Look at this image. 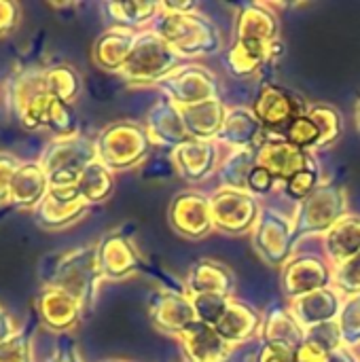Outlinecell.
<instances>
[{
	"instance_id": "cell-50",
	"label": "cell",
	"mask_w": 360,
	"mask_h": 362,
	"mask_svg": "<svg viewBox=\"0 0 360 362\" xmlns=\"http://www.w3.org/2000/svg\"><path fill=\"white\" fill-rule=\"evenodd\" d=\"M47 362H83V358H81L79 348L68 337H62Z\"/></svg>"
},
{
	"instance_id": "cell-42",
	"label": "cell",
	"mask_w": 360,
	"mask_h": 362,
	"mask_svg": "<svg viewBox=\"0 0 360 362\" xmlns=\"http://www.w3.org/2000/svg\"><path fill=\"white\" fill-rule=\"evenodd\" d=\"M284 138H286L291 144H295V146H299V148H303V151H314V148H318V144H320L318 127L314 125V121H312L308 115L297 117V119L289 125V129L284 132Z\"/></svg>"
},
{
	"instance_id": "cell-54",
	"label": "cell",
	"mask_w": 360,
	"mask_h": 362,
	"mask_svg": "<svg viewBox=\"0 0 360 362\" xmlns=\"http://www.w3.org/2000/svg\"><path fill=\"white\" fill-rule=\"evenodd\" d=\"M327 362H360V358L350 348H339L327 356Z\"/></svg>"
},
{
	"instance_id": "cell-37",
	"label": "cell",
	"mask_w": 360,
	"mask_h": 362,
	"mask_svg": "<svg viewBox=\"0 0 360 362\" xmlns=\"http://www.w3.org/2000/svg\"><path fill=\"white\" fill-rule=\"evenodd\" d=\"M306 115L318 127V134H320L318 148L331 146V144H335L342 138V134H344V121H342V115H339V110L335 106H331L327 102H316V104H310L308 106V112Z\"/></svg>"
},
{
	"instance_id": "cell-32",
	"label": "cell",
	"mask_w": 360,
	"mask_h": 362,
	"mask_svg": "<svg viewBox=\"0 0 360 362\" xmlns=\"http://www.w3.org/2000/svg\"><path fill=\"white\" fill-rule=\"evenodd\" d=\"M259 335H261V341L282 346L293 352L306 341V331L295 320L289 308H272L261 322Z\"/></svg>"
},
{
	"instance_id": "cell-8",
	"label": "cell",
	"mask_w": 360,
	"mask_h": 362,
	"mask_svg": "<svg viewBox=\"0 0 360 362\" xmlns=\"http://www.w3.org/2000/svg\"><path fill=\"white\" fill-rule=\"evenodd\" d=\"M210 214L214 231L240 238L252 233L261 214V206L248 191L221 187L210 195Z\"/></svg>"
},
{
	"instance_id": "cell-3",
	"label": "cell",
	"mask_w": 360,
	"mask_h": 362,
	"mask_svg": "<svg viewBox=\"0 0 360 362\" xmlns=\"http://www.w3.org/2000/svg\"><path fill=\"white\" fill-rule=\"evenodd\" d=\"M93 142L98 161L104 163L110 172H127L142 165L153 148L144 123L132 119L108 123L104 129H100Z\"/></svg>"
},
{
	"instance_id": "cell-15",
	"label": "cell",
	"mask_w": 360,
	"mask_h": 362,
	"mask_svg": "<svg viewBox=\"0 0 360 362\" xmlns=\"http://www.w3.org/2000/svg\"><path fill=\"white\" fill-rule=\"evenodd\" d=\"M331 280H333V267L325 257L318 255L293 257L282 267V276H280L282 293L289 297V301L327 288L331 286Z\"/></svg>"
},
{
	"instance_id": "cell-1",
	"label": "cell",
	"mask_w": 360,
	"mask_h": 362,
	"mask_svg": "<svg viewBox=\"0 0 360 362\" xmlns=\"http://www.w3.org/2000/svg\"><path fill=\"white\" fill-rule=\"evenodd\" d=\"M42 282L45 286H53L68 293L81 303L83 312L93 310L102 284L95 246L74 248L53 259L47 267V274H42Z\"/></svg>"
},
{
	"instance_id": "cell-25",
	"label": "cell",
	"mask_w": 360,
	"mask_h": 362,
	"mask_svg": "<svg viewBox=\"0 0 360 362\" xmlns=\"http://www.w3.org/2000/svg\"><path fill=\"white\" fill-rule=\"evenodd\" d=\"M189 362H225L231 354V346L216 333L214 327L195 322L178 337Z\"/></svg>"
},
{
	"instance_id": "cell-56",
	"label": "cell",
	"mask_w": 360,
	"mask_h": 362,
	"mask_svg": "<svg viewBox=\"0 0 360 362\" xmlns=\"http://www.w3.org/2000/svg\"><path fill=\"white\" fill-rule=\"evenodd\" d=\"M102 362H134V361H125V358H108V361H102Z\"/></svg>"
},
{
	"instance_id": "cell-16",
	"label": "cell",
	"mask_w": 360,
	"mask_h": 362,
	"mask_svg": "<svg viewBox=\"0 0 360 362\" xmlns=\"http://www.w3.org/2000/svg\"><path fill=\"white\" fill-rule=\"evenodd\" d=\"M95 255L102 280L119 282L134 276L142 267L140 250L136 248L134 240L123 231H110L102 235L95 244Z\"/></svg>"
},
{
	"instance_id": "cell-20",
	"label": "cell",
	"mask_w": 360,
	"mask_h": 362,
	"mask_svg": "<svg viewBox=\"0 0 360 362\" xmlns=\"http://www.w3.org/2000/svg\"><path fill=\"white\" fill-rule=\"evenodd\" d=\"M144 127L151 136L153 144L166 146V148H176L180 144H185L189 138L185 121H182V112L176 104H172L168 98H159L144 121Z\"/></svg>"
},
{
	"instance_id": "cell-10",
	"label": "cell",
	"mask_w": 360,
	"mask_h": 362,
	"mask_svg": "<svg viewBox=\"0 0 360 362\" xmlns=\"http://www.w3.org/2000/svg\"><path fill=\"white\" fill-rule=\"evenodd\" d=\"M157 89L178 108L195 106L216 95V76L199 64H182L168 78H163Z\"/></svg>"
},
{
	"instance_id": "cell-51",
	"label": "cell",
	"mask_w": 360,
	"mask_h": 362,
	"mask_svg": "<svg viewBox=\"0 0 360 362\" xmlns=\"http://www.w3.org/2000/svg\"><path fill=\"white\" fill-rule=\"evenodd\" d=\"M327 356L329 354L320 346H316L308 339L295 350V362H327Z\"/></svg>"
},
{
	"instance_id": "cell-33",
	"label": "cell",
	"mask_w": 360,
	"mask_h": 362,
	"mask_svg": "<svg viewBox=\"0 0 360 362\" xmlns=\"http://www.w3.org/2000/svg\"><path fill=\"white\" fill-rule=\"evenodd\" d=\"M100 11L110 28L144 32L159 15V2H102Z\"/></svg>"
},
{
	"instance_id": "cell-2",
	"label": "cell",
	"mask_w": 360,
	"mask_h": 362,
	"mask_svg": "<svg viewBox=\"0 0 360 362\" xmlns=\"http://www.w3.org/2000/svg\"><path fill=\"white\" fill-rule=\"evenodd\" d=\"M151 32L163 38L180 57H202L212 55L223 49V38L219 28L206 15L191 13H166L159 8Z\"/></svg>"
},
{
	"instance_id": "cell-22",
	"label": "cell",
	"mask_w": 360,
	"mask_h": 362,
	"mask_svg": "<svg viewBox=\"0 0 360 362\" xmlns=\"http://www.w3.org/2000/svg\"><path fill=\"white\" fill-rule=\"evenodd\" d=\"M267 132L250 108H229L223 129L216 138L219 144L229 146V151H259L265 142Z\"/></svg>"
},
{
	"instance_id": "cell-29",
	"label": "cell",
	"mask_w": 360,
	"mask_h": 362,
	"mask_svg": "<svg viewBox=\"0 0 360 362\" xmlns=\"http://www.w3.org/2000/svg\"><path fill=\"white\" fill-rule=\"evenodd\" d=\"M261 322H263L261 314L250 303L231 299L225 316L219 320V325L214 329L233 348V346L244 344V341L252 339L255 335H259Z\"/></svg>"
},
{
	"instance_id": "cell-18",
	"label": "cell",
	"mask_w": 360,
	"mask_h": 362,
	"mask_svg": "<svg viewBox=\"0 0 360 362\" xmlns=\"http://www.w3.org/2000/svg\"><path fill=\"white\" fill-rule=\"evenodd\" d=\"M87 210H89V206L81 199L76 187H70V189H51L49 187V193L34 208L32 214L40 229L57 231V229H64V227H70L72 223H76L81 216H85Z\"/></svg>"
},
{
	"instance_id": "cell-24",
	"label": "cell",
	"mask_w": 360,
	"mask_h": 362,
	"mask_svg": "<svg viewBox=\"0 0 360 362\" xmlns=\"http://www.w3.org/2000/svg\"><path fill=\"white\" fill-rule=\"evenodd\" d=\"M49 193V178L42 170L40 161H21L13 174L8 202L17 210H32L45 199Z\"/></svg>"
},
{
	"instance_id": "cell-13",
	"label": "cell",
	"mask_w": 360,
	"mask_h": 362,
	"mask_svg": "<svg viewBox=\"0 0 360 362\" xmlns=\"http://www.w3.org/2000/svg\"><path fill=\"white\" fill-rule=\"evenodd\" d=\"M168 221L174 233L187 240H204L214 231L210 214V197L199 191L178 193L168 208Z\"/></svg>"
},
{
	"instance_id": "cell-35",
	"label": "cell",
	"mask_w": 360,
	"mask_h": 362,
	"mask_svg": "<svg viewBox=\"0 0 360 362\" xmlns=\"http://www.w3.org/2000/svg\"><path fill=\"white\" fill-rule=\"evenodd\" d=\"M255 168H257V151H242V148H238V151H229L221 159L216 174H219L223 187L246 191L250 172Z\"/></svg>"
},
{
	"instance_id": "cell-45",
	"label": "cell",
	"mask_w": 360,
	"mask_h": 362,
	"mask_svg": "<svg viewBox=\"0 0 360 362\" xmlns=\"http://www.w3.org/2000/svg\"><path fill=\"white\" fill-rule=\"evenodd\" d=\"M306 339H308V341H312V344H316V346H320L327 354H331V352H335V350L344 348L337 320H333V322H325V325H320V327H314V329L306 331Z\"/></svg>"
},
{
	"instance_id": "cell-7",
	"label": "cell",
	"mask_w": 360,
	"mask_h": 362,
	"mask_svg": "<svg viewBox=\"0 0 360 362\" xmlns=\"http://www.w3.org/2000/svg\"><path fill=\"white\" fill-rule=\"evenodd\" d=\"M348 214V197L346 189L329 182L320 185L310 197L297 204L293 214L295 238H314L325 235L337 221Z\"/></svg>"
},
{
	"instance_id": "cell-46",
	"label": "cell",
	"mask_w": 360,
	"mask_h": 362,
	"mask_svg": "<svg viewBox=\"0 0 360 362\" xmlns=\"http://www.w3.org/2000/svg\"><path fill=\"white\" fill-rule=\"evenodd\" d=\"M19 159L8 153V151H0V204L8 202V189H11V180L15 170L19 168Z\"/></svg>"
},
{
	"instance_id": "cell-23",
	"label": "cell",
	"mask_w": 360,
	"mask_h": 362,
	"mask_svg": "<svg viewBox=\"0 0 360 362\" xmlns=\"http://www.w3.org/2000/svg\"><path fill=\"white\" fill-rule=\"evenodd\" d=\"M278 13L263 2H244L236 13V40H257L272 45L278 40Z\"/></svg>"
},
{
	"instance_id": "cell-55",
	"label": "cell",
	"mask_w": 360,
	"mask_h": 362,
	"mask_svg": "<svg viewBox=\"0 0 360 362\" xmlns=\"http://www.w3.org/2000/svg\"><path fill=\"white\" fill-rule=\"evenodd\" d=\"M356 127H359L360 132V98L359 102H356Z\"/></svg>"
},
{
	"instance_id": "cell-12",
	"label": "cell",
	"mask_w": 360,
	"mask_h": 362,
	"mask_svg": "<svg viewBox=\"0 0 360 362\" xmlns=\"http://www.w3.org/2000/svg\"><path fill=\"white\" fill-rule=\"evenodd\" d=\"M252 112L267 134L276 132V136H284L289 125L308 112V104H303L291 89L280 85H263L255 100Z\"/></svg>"
},
{
	"instance_id": "cell-21",
	"label": "cell",
	"mask_w": 360,
	"mask_h": 362,
	"mask_svg": "<svg viewBox=\"0 0 360 362\" xmlns=\"http://www.w3.org/2000/svg\"><path fill=\"white\" fill-rule=\"evenodd\" d=\"M342 305H344V297L333 286H327V288L293 299L289 310L295 316V320L303 327V331H310L325 322L337 320Z\"/></svg>"
},
{
	"instance_id": "cell-14",
	"label": "cell",
	"mask_w": 360,
	"mask_h": 362,
	"mask_svg": "<svg viewBox=\"0 0 360 362\" xmlns=\"http://www.w3.org/2000/svg\"><path fill=\"white\" fill-rule=\"evenodd\" d=\"M257 165L267 170L276 182H286L291 180L295 174L318 165L316 157L312 155V151H303L295 144H291L284 136H274L267 134L265 142L259 146L257 151Z\"/></svg>"
},
{
	"instance_id": "cell-28",
	"label": "cell",
	"mask_w": 360,
	"mask_h": 362,
	"mask_svg": "<svg viewBox=\"0 0 360 362\" xmlns=\"http://www.w3.org/2000/svg\"><path fill=\"white\" fill-rule=\"evenodd\" d=\"M280 53V40L263 45L257 40H236L225 53L227 70L238 78H250L261 72V68Z\"/></svg>"
},
{
	"instance_id": "cell-9",
	"label": "cell",
	"mask_w": 360,
	"mask_h": 362,
	"mask_svg": "<svg viewBox=\"0 0 360 362\" xmlns=\"http://www.w3.org/2000/svg\"><path fill=\"white\" fill-rule=\"evenodd\" d=\"M295 242L293 218L274 208H261L259 221L252 229V244L259 257L272 267H284L293 259Z\"/></svg>"
},
{
	"instance_id": "cell-19",
	"label": "cell",
	"mask_w": 360,
	"mask_h": 362,
	"mask_svg": "<svg viewBox=\"0 0 360 362\" xmlns=\"http://www.w3.org/2000/svg\"><path fill=\"white\" fill-rule=\"evenodd\" d=\"M36 312L40 322L59 335L70 333L72 329L79 327L83 320V308L76 299H72L68 293L53 288V286H42L36 295Z\"/></svg>"
},
{
	"instance_id": "cell-34",
	"label": "cell",
	"mask_w": 360,
	"mask_h": 362,
	"mask_svg": "<svg viewBox=\"0 0 360 362\" xmlns=\"http://www.w3.org/2000/svg\"><path fill=\"white\" fill-rule=\"evenodd\" d=\"M76 191L89 208L104 204L115 193V172H110L104 163L95 159L81 172Z\"/></svg>"
},
{
	"instance_id": "cell-27",
	"label": "cell",
	"mask_w": 360,
	"mask_h": 362,
	"mask_svg": "<svg viewBox=\"0 0 360 362\" xmlns=\"http://www.w3.org/2000/svg\"><path fill=\"white\" fill-rule=\"evenodd\" d=\"M140 32L123 30V28H108L102 32L91 49V59L98 68L106 72H121Z\"/></svg>"
},
{
	"instance_id": "cell-47",
	"label": "cell",
	"mask_w": 360,
	"mask_h": 362,
	"mask_svg": "<svg viewBox=\"0 0 360 362\" xmlns=\"http://www.w3.org/2000/svg\"><path fill=\"white\" fill-rule=\"evenodd\" d=\"M274 187H276V178H274L267 170H263V168L257 165V168L250 172L246 191L252 193L255 197H263V195H267Z\"/></svg>"
},
{
	"instance_id": "cell-5",
	"label": "cell",
	"mask_w": 360,
	"mask_h": 362,
	"mask_svg": "<svg viewBox=\"0 0 360 362\" xmlns=\"http://www.w3.org/2000/svg\"><path fill=\"white\" fill-rule=\"evenodd\" d=\"M95 159V142L79 134L72 138L51 140L38 161L47 172L51 189H70L76 187L81 172Z\"/></svg>"
},
{
	"instance_id": "cell-36",
	"label": "cell",
	"mask_w": 360,
	"mask_h": 362,
	"mask_svg": "<svg viewBox=\"0 0 360 362\" xmlns=\"http://www.w3.org/2000/svg\"><path fill=\"white\" fill-rule=\"evenodd\" d=\"M45 87L55 100L72 104L83 91V76L72 64L47 66L45 68Z\"/></svg>"
},
{
	"instance_id": "cell-17",
	"label": "cell",
	"mask_w": 360,
	"mask_h": 362,
	"mask_svg": "<svg viewBox=\"0 0 360 362\" xmlns=\"http://www.w3.org/2000/svg\"><path fill=\"white\" fill-rule=\"evenodd\" d=\"M172 163L176 174L195 185L206 180L219 170L221 163V144L216 140H187L185 144L172 151Z\"/></svg>"
},
{
	"instance_id": "cell-30",
	"label": "cell",
	"mask_w": 360,
	"mask_h": 362,
	"mask_svg": "<svg viewBox=\"0 0 360 362\" xmlns=\"http://www.w3.org/2000/svg\"><path fill=\"white\" fill-rule=\"evenodd\" d=\"M323 246L325 259L331 267H337L348 259L356 257L360 252V216L346 214L342 221H337L323 235Z\"/></svg>"
},
{
	"instance_id": "cell-11",
	"label": "cell",
	"mask_w": 360,
	"mask_h": 362,
	"mask_svg": "<svg viewBox=\"0 0 360 362\" xmlns=\"http://www.w3.org/2000/svg\"><path fill=\"white\" fill-rule=\"evenodd\" d=\"M149 316L159 333L176 339L197 322L187 288H159L153 293L149 299Z\"/></svg>"
},
{
	"instance_id": "cell-44",
	"label": "cell",
	"mask_w": 360,
	"mask_h": 362,
	"mask_svg": "<svg viewBox=\"0 0 360 362\" xmlns=\"http://www.w3.org/2000/svg\"><path fill=\"white\" fill-rule=\"evenodd\" d=\"M320 187V168L312 165L299 174H295L291 180L284 182V191L291 199H295L297 204L303 202L306 197H310L316 189Z\"/></svg>"
},
{
	"instance_id": "cell-31",
	"label": "cell",
	"mask_w": 360,
	"mask_h": 362,
	"mask_svg": "<svg viewBox=\"0 0 360 362\" xmlns=\"http://www.w3.org/2000/svg\"><path fill=\"white\" fill-rule=\"evenodd\" d=\"M180 112H182L187 134L193 140H216L227 117V108L219 98L180 108Z\"/></svg>"
},
{
	"instance_id": "cell-39",
	"label": "cell",
	"mask_w": 360,
	"mask_h": 362,
	"mask_svg": "<svg viewBox=\"0 0 360 362\" xmlns=\"http://www.w3.org/2000/svg\"><path fill=\"white\" fill-rule=\"evenodd\" d=\"M337 325H339L344 348H350V350L360 348V297L344 299Z\"/></svg>"
},
{
	"instance_id": "cell-52",
	"label": "cell",
	"mask_w": 360,
	"mask_h": 362,
	"mask_svg": "<svg viewBox=\"0 0 360 362\" xmlns=\"http://www.w3.org/2000/svg\"><path fill=\"white\" fill-rule=\"evenodd\" d=\"M19 329H21V327L15 322L13 314L0 305V344H4L6 339H11Z\"/></svg>"
},
{
	"instance_id": "cell-4",
	"label": "cell",
	"mask_w": 360,
	"mask_h": 362,
	"mask_svg": "<svg viewBox=\"0 0 360 362\" xmlns=\"http://www.w3.org/2000/svg\"><path fill=\"white\" fill-rule=\"evenodd\" d=\"M178 66H182V57L155 32L144 30L138 34L136 45L119 76L132 87H157Z\"/></svg>"
},
{
	"instance_id": "cell-57",
	"label": "cell",
	"mask_w": 360,
	"mask_h": 362,
	"mask_svg": "<svg viewBox=\"0 0 360 362\" xmlns=\"http://www.w3.org/2000/svg\"><path fill=\"white\" fill-rule=\"evenodd\" d=\"M359 358H360V356H359Z\"/></svg>"
},
{
	"instance_id": "cell-53",
	"label": "cell",
	"mask_w": 360,
	"mask_h": 362,
	"mask_svg": "<svg viewBox=\"0 0 360 362\" xmlns=\"http://www.w3.org/2000/svg\"><path fill=\"white\" fill-rule=\"evenodd\" d=\"M159 8L166 13H191L197 8V4L195 2H170V0H166V2H159Z\"/></svg>"
},
{
	"instance_id": "cell-43",
	"label": "cell",
	"mask_w": 360,
	"mask_h": 362,
	"mask_svg": "<svg viewBox=\"0 0 360 362\" xmlns=\"http://www.w3.org/2000/svg\"><path fill=\"white\" fill-rule=\"evenodd\" d=\"M32 329L21 327L11 339L0 344V362H32Z\"/></svg>"
},
{
	"instance_id": "cell-40",
	"label": "cell",
	"mask_w": 360,
	"mask_h": 362,
	"mask_svg": "<svg viewBox=\"0 0 360 362\" xmlns=\"http://www.w3.org/2000/svg\"><path fill=\"white\" fill-rule=\"evenodd\" d=\"M331 286L346 299L360 297V252L356 257L348 259L346 263L333 267Z\"/></svg>"
},
{
	"instance_id": "cell-48",
	"label": "cell",
	"mask_w": 360,
	"mask_h": 362,
	"mask_svg": "<svg viewBox=\"0 0 360 362\" xmlns=\"http://www.w3.org/2000/svg\"><path fill=\"white\" fill-rule=\"evenodd\" d=\"M21 19V8L13 0H0V38L8 36Z\"/></svg>"
},
{
	"instance_id": "cell-6",
	"label": "cell",
	"mask_w": 360,
	"mask_h": 362,
	"mask_svg": "<svg viewBox=\"0 0 360 362\" xmlns=\"http://www.w3.org/2000/svg\"><path fill=\"white\" fill-rule=\"evenodd\" d=\"M57 100L45 87V68H23L11 78V104L28 132H47Z\"/></svg>"
},
{
	"instance_id": "cell-26",
	"label": "cell",
	"mask_w": 360,
	"mask_h": 362,
	"mask_svg": "<svg viewBox=\"0 0 360 362\" xmlns=\"http://www.w3.org/2000/svg\"><path fill=\"white\" fill-rule=\"evenodd\" d=\"M185 288L189 295L212 293V295H225L233 299L236 276L231 267H227L225 263L214 261V259H202L189 267Z\"/></svg>"
},
{
	"instance_id": "cell-41",
	"label": "cell",
	"mask_w": 360,
	"mask_h": 362,
	"mask_svg": "<svg viewBox=\"0 0 360 362\" xmlns=\"http://www.w3.org/2000/svg\"><path fill=\"white\" fill-rule=\"evenodd\" d=\"M47 132L53 134V140L79 136V119H76L72 104H66L59 100L53 104V110H51V117L47 123Z\"/></svg>"
},
{
	"instance_id": "cell-49",
	"label": "cell",
	"mask_w": 360,
	"mask_h": 362,
	"mask_svg": "<svg viewBox=\"0 0 360 362\" xmlns=\"http://www.w3.org/2000/svg\"><path fill=\"white\" fill-rule=\"evenodd\" d=\"M257 362H295V352L282 346L261 341L259 352H257Z\"/></svg>"
},
{
	"instance_id": "cell-38",
	"label": "cell",
	"mask_w": 360,
	"mask_h": 362,
	"mask_svg": "<svg viewBox=\"0 0 360 362\" xmlns=\"http://www.w3.org/2000/svg\"><path fill=\"white\" fill-rule=\"evenodd\" d=\"M191 305L195 310V318L197 322L216 327L219 320L225 316L227 308H229V297L225 295H212V293H202V295H189Z\"/></svg>"
}]
</instances>
